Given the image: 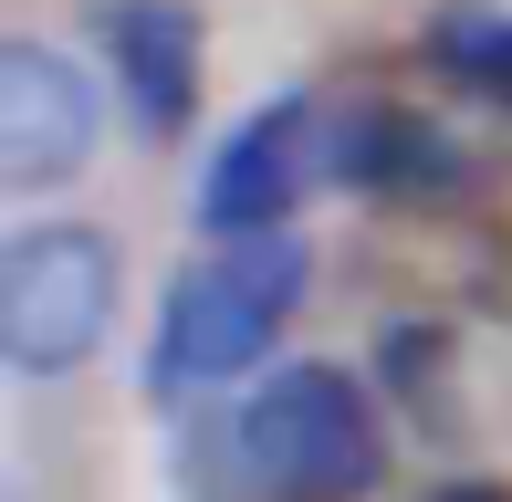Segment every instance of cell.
<instances>
[{
	"label": "cell",
	"mask_w": 512,
	"mask_h": 502,
	"mask_svg": "<svg viewBox=\"0 0 512 502\" xmlns=\"http://www.w3.org/2000/svg\"><path fill=\"white\" fill-rule=\"evenodd\" d=\"M387 377H398V398H429V429H460L450 419V346H439V325L387 335Z\"/></svg>",
	"instance_id": "obj_9"
},
{
	"label": "cell",
	"mask_w": 512,
	"mask_h": 502,
	"mask_svg": "<svg viewBox=\"0 0 512 502\" xmlns=\"http://www.w3.org/2000/svg\"><path fill=\"white\" fill-rule=\"evenodd\" d=\"M439 63H450L471 95H502L512 105V11H502V0L450 11V21H439Z\"/></svg>",
	"instance_id": "obj_8"
},
{
	"label": "cell",
	"mask_w": 512,
	"mask_h": 502,
	"mask_svg": "<svg viewBox=\"0 0 512 502\" xmlns=\"http://www.w3.org/2000/svg\"><path fill=\"white\" fill-rule=\"evenodd\" d=\"M115 293H126L115 231H95V220H32V231H11L0 241V356L21 377H74L105 346Z\"/></svg>",
	"instance_id": "obj_3"
},
{
	"label": "cell",
	"mask_w": 512,
	"mask_h": 502,
	"mask_svg": "<svg viewBox=\"0 0 512 502\" xmlns=\"http://www.w3.org/2000/svg\"><path fill=\"white\" fill-rule=\"evenodd\" d=\"M95 32H105L115 84H126V116L147 126V136H178V126L199 116L209 42H199V11H189V0H105Z\"/></svg>",
	"instance_id": "obj_6"
},
{
	"label": "cell",
	"mask_w": 512,
	"mask_h": 502,
	"mask_svg": "<svg viewBox=\"0 0 512 502\" xmlns=\"http://www.w3.org/2000/svg\"><path fill=\"white\" fill-rule=\"evenodd\" d=\"M429 502H512V492H492V482H450V492H429Z\"/></svg>",
	"instance_id": "obj_10"
},
{
	"label": "cell",
	"mask_w": 512,
	"mask_h": 502,
	"mask_svg": "<svg viewBox=\"0 0 512 502\" xmlns=\"http://www.w3.org/2000/svg\"><path fill=\"white\" fill-rule=\"evenodd\" d=\"M230 461L262 502H366L387 482V419L345 367H283L230 419Z\"/></svg>",
	"instance_id": "obj_1"
},
{
	"label": "cell",
	"mask_w": 512,
	"mask_h": 502,
	"mask_svg": "<svg viewBox=\"0 0 512 502\" xmlns=\"http://www.w3.org/2000/svg\"><path fill=\"white\" fill-rule=\"evenodd\" d=\"M95 157V84L53 42H0V189H63Z\"/></svg>",
	"instance_id": "obj_5"
},
{
	"label": "cell",
	"mask_w": 512,
	"mask_h": 502,
	"mask_svg": "<svg viewBox=\"0 0 512 502\" xmlns=\"http://www.w3.org/2000/svg\"><path fill=\"white\" fill-rule=\"evenodd\" d=\"M304 241L293 231H251L220 241L209 262L178 272L168 314H157V346H147V387L157 398H189V387H230L251 377V356L283 335V314L304 304Z\"/></svg>",
	"instance_id": "obj_2"
},
{
	"label": "cell",
	"mask_w": 512,
	"mask_h": 502,
	"mask_svg": "<svg viewBox=\"0 0 512 502\" xmlns=\"http://www.w3.org/2000/svg\"><path fill=\"white\" fill-rule=\"evenodd\" d=\"M324 147H335V116H324L314 95H272L262 116H241L220 136V157H209V178H199V231L209 241L283 231V220L304 210L314 178H335Z\"/></svg>",
	"instance_id": "obj_4"
},
{
	"label": "cell",
	"mask_w": 512,
	"mask_h": 502,
	"mask_svg": "<svg viewBox=\"0 0 512 502\" xmlns=\"http://www.w3.org/2000/svg\"><path fill=\"white\" fill-rule=\"evenodd\" d=\"M324 168H335V189H366V199H439L450 189V147H439V126H418L408 105H356V116H335Z\"/></svg>",
	"instance_id": "obj_7"
}]
</instances>
